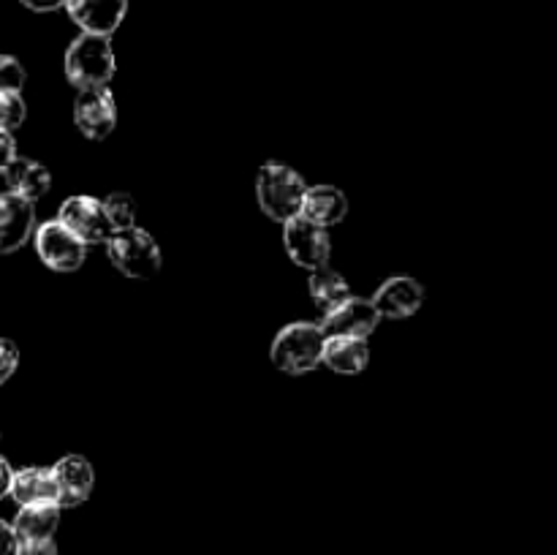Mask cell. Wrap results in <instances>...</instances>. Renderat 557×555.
<instances>
[{"instance_id": "cell-28", "label": "cell", "mask_w": 557, "mask_h": 555, "mask_svg": "<svg viewBox=\"0 0 557 555\" xmlns=\"http://www.w3.org/2000/svg\"><path fill=\"white\" fill-rule=\"evenodd\" d=\"M11 466L5 462V457H0V498H5L9 495V488H11Z\"/></svg>"}, {"instance_id": "cell-13", "label": "cell", "mask_w": 557, "mask_h": 555, "mask_svg": "<svg viewBox=\"0 0 557 555\" xmlns=\"http://www.w3.org/2000/svg\"><path fill=\"white\" fill-rule=\"evenodd\" d=\"M33 221L36 212L30 201L14 194H0V254L20 250L30 239Z\"/></svg>"}, {"instance_id": "cell-15", "label": "cell", "mask_w": 557, "mask_h": 555, "mask_svg": "<svg viewBox=\"0 0 557 555\" xmlns=\"http://www.w3.org/2000/svg\"><path fill=\"white\" fill-rule=\"evenodd\" d=\"M321 362L335 373H362L370 362L368 337H348V335H332L324 337V351H321Z\"/></svg>"}, {"instance_id": "cell-16", "label": "cell", "mask_w": 557, "mask_h": 555, "mask_svg": "<svg viewBox=\"0 0 557 555\" xmlns=\"http://www.w3.org/2000/svg\"><path fill=\"white\" fill-rule=\"evenodd\" d=\"M348 212V199L343 196V190L332 188V185H315V188L305 190L302 207H299V215L305 221L315 223L321 229H330L335 223H341Z\"/></svg>"}, {"instance_id": "cell-11", "label": "cell", "mask_w": 557, "mask_h": 555, "mask_svg": "<svg viewBox=\"0 0 557 555\" xmlns=\"http://www.w3.org/2000/svg\"><path fill=\"white\" fill-rule=\"evenodd\" d=\"M63 9L82 27V33L112 36L123 25L128 0H65Z\"/></svg>"}, {"instance_id": "cell-20", "label": "cell", "mask_w": 557, "mask_h": 555, "mask_svg": "<svg viewBox=\"0 0 557 555\" xmlns=\"http://www.w3.org/2000/svg\"><path fill=\"white\" fill-rule=\"evenodd\" d=\"M101 205H103V212H107L112 232H117V229L134 226L136 205H134V199H131L128 194H123V190H117V194H109L107 199L101 201Z\"/></svg>"}, {"instance_id": "cell-6", "label": "cell", "mask_w": 557, "mask_h": 555, "mask_svg": "<svg viewBox=\"0 0 557 555\" xmlns=\"http://www.w3.org/2000/svg\"><path fill=\"white\" fill-rule=\"evenodd\" d=\"M58 223L85 245L107 243V237L112 234L101 199H96V196H69L60 207Z\"/></svg>"}, {"instance_id": "cell-17", "label": "cell", "mask_w": 557, "mask_h": 555, "mask_svg": "<svg viewBox=\"0 0 557 555\" xmlns=\"http://www.w3.org/2000/svg\"><path fill=\"white\" fill-rule=\"evenodd\" d=\"M9 495L20 506L30 504H58V495H54V482L52 471L49 468H20V471L11 473V488Z\"/></svg>"}, {"instance_id": "cell-8", "label": "cell", "mask_w": 557, "mask_h": 555, "mask_svg": "<svg viewBox=\"0 0 557 555\" xmlns=\"http://www.w3.org/2000/svg\"><path fill=\"white\" fill-rule=\"evenodd\" d=\"M117 123V103H114L109 87H92L79 90L74 101V125L87 139H107Z\"/></svg>"}, {"instance_id": "cell-3", "label": "cell", "mask_w": 557, "mask_h": 555, "mask_svg": "<svg viewBox=\"0 0 557 555\" xmlns=\"http://www.w3.org/2000/svg\"><path fill=\"white\" fill-rule=\"evenodd\" d=\"M103 245H107L112 264L134 281H150L161 270V248L145 229H117V232L109 234Z\"/></svg>"}, {"instance_id": "cell-12", "label": "cell", "mask_w": 557, "mask_h": 555, "mask_svg": "<svg viewBox=\"0 0 557 555\" xmlns=\"http://www.w3.org/2000/svg\"><path fill=\"white\" fill-rule=\"evenodd\" d=\"M424 288L419 286V281L408 275H395L386 283H381L379 292L373 294V308L379 310V316H386V319H406V316H413L419 308H422Z\"/></svg>"}, {"instance_id": "cell-19", "label": "cell", "mask_w": 557, "mask_h": 555, "mask_svg": "<svg viewBox=\"0 0 557 555\" xmlns=\"http://www.w3.org/2000/svg\"><path fill=\"white\" fill-rule=\"evenodd\" d=\"M310 297H313L315 308L330 313L332 308L343 303V299L351 297V286H348L346 278L341 272L330 270V267H319V270H310Z\"/></svg>"}, {"instance_id": "cell-10", "label": "cell", "mask_w": 557, "mask_h": 555, "mask_svg": "<svg viewBox=\"0 0 557 555\" xmlns=\"http://www.w3.org/2000/svg\"><path fill=\"white\" fill-rule=\"evenodd\" d=\"M381 316L379 310L373 308L370 299L362 297H348L343 299L337 308H332L330 313H324V321H321V332L324 337L332 335H348V337H368L370 332L379 326Z\"/></svg>"}, {"instance_id": "cell-25", "label": "cell", "mask_w": 557, "mask_h": 555, "mask_svg": "<svg viewBox=\"0 0 557 555\" xmlns=\"http://www.w3.org/2000/svg\"><path fill=\"white\" fill-rule=\"evenodd\" d=\"M14 158H16L14 134H9V131H0V174H3V169L9 166Z\"/></svg>"}, {"instance_id": "cell-14", "label": "cell", "mask_w": 557, "mask_h": 555, "mask_svg": "<svg viewBox=\"0 0 557 555\" xmlns=\"http://www.w3.org/2000/svg\"><path fill=\"white\" fill-rule=\"evenodd\" d=\"M5 185H9V194L20 196L25 201H38L41 196H47V190L52 188V174L44 163L33 161V158H14L9 166L3 169Z\"/></svg>"}, {"instance_id": "cell-26", "label": "cell", "mask_w": 557, "mask_h": 555, "mask_svg": "<svg viewBox=\"0 0 557 555\" xmlns=\"http://www.w3.org/2000/svg\"><path fill=\"white\" fill-rule=\"evenodd\" d=\"M16 547H20V539H16L14 528L0 520V555H16Z\"/></svg>"}, {"instance_id": "cell-27", "label": "cell", "mask_w": 557, "mask_h": 555, "mask_svg": "<svg viewBox=\"0 0 557 555\" xmlns=\"http://www.w3.org/2000/svg\"><path fill=\"white\" fill-rule=\"evenodd\" d=\"M20 3L25 5V9L38 11V14H47V11H58V9H63L65 0H20Z\"/></svg>"}, {"instance_id": "cell-23", "label": "cell", "mask_w": 557, "mask_h": 555, "mask_svg": "<svg viewBox=\"0 0 557 555\" xmlns=\"http://www.w3.org/2000/svg\"><path fill=\"white\" fill-rule=\"evenodd\" d=\"M16 365H20V348H16L14 341L0 337V386L14 375Z\"/></svg>"}, {"instance_id": "cell-7", "label": "cell", "mask_w": 557, "mask_h": 555, "mask_svg": "<svg viewBox=\"0 0 557 555\" xmlns=\"http://www.w3.org/2000/svg\"><path fill=\"white\" fill-rule=\"evenodd\" d=\"M36 254L54 272H74L85 264L87 245L58 221H47L36 229Z\"/></svg>"}, {"instance_id": "cell-4", "label": "cell", "mask_w": 557, "mask_h": 555, "mask_svg": "<svg viewBox=\"0 0 557 555\" xmlns=\"http://www.w3.org/2000/svg\"><path fill=\"white\" fill-rule=\"evenodd\" d=\"M321 351H324L321 326L310 324V321H297V324H288L277 332L270 357L283 373H308L321 365Z\"/></svg>"}, {"instance_id": "cell-21", "label": "cell", "mask_w": 557, "mask_h": 555, "mask_svg": "<svg viewBox=\"0 0 557 555\" xmlns=\"http://www.w3.org/2000/svg\"><path fill=\"white\" fill-rule=\"evenodd\" d=\"M27 107L22 101L20 92L14 90H0V131L14 134L22 123H25Z\"/></svg>"}, {"instance_id": "cell-5", "label": "cell", "mask_w": 557, "mask_h": 555, "mask_svg": "<svg viewBox=\"0 0 557 555\" xmlns=\"http://www.w3.org/2000/svg\"><path fill=\"white\" fill-rule=\"evenodd\" d=\"M283 243H286V254L292 256L294 264L305 267V270L326 267L332 250L326 229L305 221L302 215H294L283 223Z\"/></svg>"}, {"instance_id": "cell-9", "label": "cell", "mask_w": 557, "mask_h": 555, "mask_svg": "<svg viewBox=\"0 0 557 555\" xmlns=\"http://www.w3.org/2000/svg\"><path fill=\"white\" fill-rule=\"evenodd\" d=\"M49 471H52L54 495H58L54 501H58L60 509H71V506H79L90 498L96 473H92V466L85 457L69 455L54 462Z\"/></svg>"}, {"instance_id": "cell-1", "label": "cell", "mask_w": 557, "mask_h": 555, "mask_svg": "<svg viewBox=\"0 0 557 555\" xmlns=\"http://www.w3.org/2000/svg\"><path fill=\"white\" fill-rule=\"evenodd\" d=\"M65 76L79 90L109 87L114 76V52L109 36L82 33L65 52Z\"/></svg>"}, {"instance_id": "cell-18", "label": "cell", "mask_w": 557, "mask_h": 555, "mask_svg": "<svg viewBox=\"0 0 557 555\" xmlns=\"http://www.w3.org/2000/svg\"><path fill=\"white\" fill-rule=\"evenodd\" d=\"M60 526V506L58 504H30L22 506L14 517V533L20 542H44L52 539Z\"/></svg>"}, {"instance_id": "cell-24", "label": "cell", "mask_w": 557, "mask_h": 555, "mask_svg": "<svg viewBox=\"0 0 557 555\" xmlns=\"http://www.w3.org/2000/svg\"><path fill=\"white\" fill-rule=\"evenodd\" d=\"M16 555H58L52 539H44V542H20Z\"/></svg>"}, {"instance_id": "cell-22", "label": "cell", "mask_w": 557, "mask_h": 555, "mask_svg": "<svg viewBox=\"0 0 557 555\" xmlns=\"http://www.w3.org/2000/svg\"><path fill=\"white\" fill-rule=\"evenodd\" d=\"M25 85V69L11 54H0V90L20 92Z\"/></svg>"}, {"instance_id": "cell-2", "label": "cell", "mask_w": 557, "mask_h": 555, "mask_svg": "<svg viewBox=\"0 0 557 555\" xmlns=\"http://www.w3.org/2000/svg\"><path fill=\"white\" fill-rule=\"evenodd\" d=\"M305 190H308L305 180L286 163H264L256 177V196H259L261 210L277 223H286L288 218L299 215Z\"/></svg>"}]
</instances>
